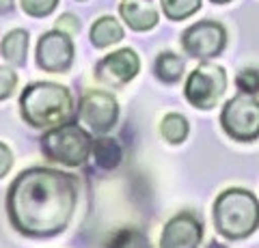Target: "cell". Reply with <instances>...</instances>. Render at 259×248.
Instances as JSON below:
<instances>
[{"mask_svg": "<svg viewBox=\"0 0 259 248\" xmlns=\"http://www.w3.org/2000/svg\"><path fill=\"white\" fill-rule=\"evenodd\" d=\"M78 203V181L67 173L32 166L7 192L11 225L26 237H54L67 229Z\"/></svg>", "mask_w": 259, "mask_h": 248, "instance_id": "obj_1", "label": "cell"}, {"mask_svg": "<svg viewBox=\"0 0 259 248\" xmlns=\"http://www.w3.org/2000/svg\"><path fill=\"white\" fill-rule=\"evenodd\" d=\"M20 108L24 121L44 130V127H56L67 121L74 113V100H71V93L61 84L37 82L24 89Z\"/></svg>", "mask_w": 259, "mask_h": 248, "instance_id": "obj_2", "label": "cell"}, {"mask_svg": "<svg viewBox=\"0 0 259 248\" xmlns=\"http://www.w3.org/2000/svg\"><path fill=\"white\" fill-rule=\"evenodd\" d=\"M216 231L229 239H244L259 227V201L253 192L229 188L214 201Z\"/></svg>", "mask_w": 259, "mask_h": 248, "instance_id": "obj_3", "label": "cell"}, {"mask_svg": "<svg viewBox=\"0 0 259 248\" xmlns=\"http://www.w3.org/2000/svg\"><path fill=\"white\" fill-rule=\"evenodd\" d=\"M41 149L48 160L63 166H82L93 154V138L80 125H56L44 134Z\"/></svg>", "mask_w": 259, "mask_h": 248, "instance_id": "obj_4", "label": "cell"}, {"mask_svg": "<svg viewBox=\"0 0 259 248\" xmlns=\"http://www.w3.org/2000/svg\"><path fill=\"white\" fill-rule=\"evenodd\" d=\"M223 130L233 140L250 142L259 138V100L255 95H236L223 106L221 113Z\"/></svg>", "mask_w": 259, "mask_h": 248, "instance_id": "obj_5", "label": "cell"}, {"mask_svg": "<svg viewBox=\"0 0 259 248\" xmlns=\"http://www.w3.org/2000/svg\"><path fill=\"white\" fill-rule=\"evenodd\" d=\"M227 91V74L221 65L214 63H203L192 71L186 80L184 95L194 108L209 110L216 106V102L223 97Z\"/></svg>", "mask_w": 259, "mask_h": 248, "instance_id": "obj_6", "label": "cell"}, {"mask_svg": "<svg viewBox=\"0 0 259 248\" xmlns=\"http://www.w3.org/2000/svg\"><path fill=\"white\" fill-rule=\"evenodd\" d=\"M225 43H227L225 28L212 20L192 24L182 37L184 50L188 52L192 59H199V61H207V59L218 57V54L225 50Z\"/></svg>", "mask_w": 259, "mask_h": 248, "instance_id": "obj_7", "label": "cell"}, {"mask_svg": "<svg viewBox=\"0 0 259 248\" xmlns=\"http://www.w3.org/2000/svg\"><path fill=\"white\" fill-rule=\"evenodd\" d=\"M80 119L95 134H106L119 119V104L110 93L89 91L80 102Z\"/></svg>", "mask_w": 259, "mask_h": 248, "instance_id": "obj_8", "label": "cell"}, {"mask_svg": "<svg viewBox=\"0 0 259 248\" xmlns=\"http://www.w3.org/2000/svg\"><path fill=\"white\" fill-rule=\"evenodd\" d=\"M74 61V43L67 33L63 30H50L46 33L37 43V65L52 71V74H61L67 71Z\"/></svg>", "mask_w": 259, "mask_h": 248, "instance_id": "obj_9", "label": "cell"}, {"mask_svg": "<svg viewBox=\"0 0 259 248\" xmlns=\"http://www.w3.org/2000/svg\"><path fill=\"white\" fill-rule=\"evenodd\" d=\"M203 237V225L188 212L173 216L162 229L160 248H199Z\"/></svg>", "mask_w": 259, "mask_h": 248, "instance_id": "obj_10", "label": "cell"}, {"mask_svg": "<svg viewBox=\"0 0 259 248\" xmlns=\"http://www.w3.org/2000/svg\"><path fill=\"white\" fill-rule=\"evenodd\" d=\"M139 69H141V61L136 57V52L130 50V47H123V50L112 52L97 63L95 74L102 82L112 84V86H121V84L130 82V80H134L136 74H139Z\"/></svg>", "mask_w": 259, "mask_h": 248, "instance_id": "obj_11", "label": "cell"}, {"mask_svg": "<svg viewBox=\"0 0 259 248\" xmlns=\"http://www.w3.org/2000/svg\"><path fill=\"white\" fill-rule=\"evenodd\" d=\"M119 11L132 30H151L158 24V11L143 0H125L121 3Z\"/></svg>", "mask_w": 259, "mask_h": 248, "instance_id": "obj_12", "label": "cell"}, {"mask_svg": "<svg viewBox=\"0 0 259 248\" xmlns=\"http://www.w3.org/2000/svg\"><path fill=\"white\" fill-rule=\"evenodd\" d=\"M3 57L5 61L13 63V65H24L26 63V54H28V33L26 30H11L9 35L3 39Z\"/></svg>", "mask_w": 259, "mask_h": 248, "instance_id": "obj_13", "label": "cell"}, {"mask_svg": "<svg viewBox=\"0 0 259 248\" xmlns=\"http://www.w3.org/2000/svg\"><path fill=\"white\" fill-rule=\"evenodd\" d=\"M123 39V28L115 18H100L91 28V41L95 47H108Z\"/></svg>", "mask_w": 259, "mask_h": 248, "instance_id": "obj_14", "label": "cell"}, {"mask_svg": "<svg viewBox=\"0 0 259 248\" xmlns=\"http://www.w3.org/2000/svg\"><path fill=\"white\" fill-rule=\"evenodd\" d=\"M93 156L95 164L100 169H117L121 162V149L112 138H97L93 142Z\"/></svg>", "mask_w": 259, "mask_h": 248, "instance_id": "obj_15", "label": "cell"}, {"mask_svg": "<svg viewBox=\"0 0 259 248\" xmlns=\"http://www.w3.org/2000/svg\"><path fill=\"white\" fill-rule=\"evenodd\" d=\"M184 61L173 52H162L156 59V76L164 82H177L184 74Z\"/></svg>", "mask_w": 259, "mask_h": 248, "instance_id": "obj_16", "label": "cell"}, {"mask_svg": "<svg viewBox=\"0 0 259 248\" xmlns=\"http://www.w3.org/2000/svg\"><path fill=\"white\" fill-rule=\"evenodd\" d=\"M160 132L171 145H180V142L186 140V136H188V121H186L182 115L171 113V115H166L164 119H162Z\"/></svg>", "mask_w": 259, "mask_h": 248, "instance_id": "obj_17", "label": "cell"}, {"mask_svg": "<svg viewBox=\"0 0 259 248\" xmlns=\"http://www.w3.org/2000/svg\"><path fill=\"white\" fill-rule=\"evenodd\" d=\"M160 3H162L164 15L173 22L190 18L192 13H197L201 9V0H160Z\"/></svg>", "mask_w": 259, "mask_h": 248, "instance_id": "obj_18", "label": "cell"}, {"mask_svg": "<svg viewBox=\"0 0 259 248\" xmlns=\"http://www.w3.org/2000/svg\"><path fill=\"white\" fill-rule=\"evenodd\" d=\"M108 248H151V244L141 231L125 229V231H119V233L112 237Z\"/></svg>", "mask_w": 259, "mask_h": 248, "instance_id": "obj_19", "label": "cell"}, {"mask_svg": "<svg viewBox=\"0 0 259 248\" xmlns=\"http://www.w3.org/2000/svg\"><path fill=\"white\" fill-rule=\"evenodd\" d=\"M236 84L242 93L246 95H257L259 93V69L255 67H246L242 69L238 78H236Z\"/></svg>", "mask_w": 259, "mask_h": 248, "instance_id": "obj_20", "label": "cell"}, {"mask_svg": "<svg viewBox=\"0 0 259 248\" xmlns=\"http://www.w3.org/2000/svg\"><path fill=\"white\" fill-rule=\"evenodd\" d=\"M59 0H22V9L26 11L32 18H44V15H50Z\"/></svg>", "mask_w": 259, "mask_h": 248, "instance_id": "obj_21", "label": "cell"}, {"mask_svg": "<svg viewBox=\"0 0 259 248\" xmlns=\"http://www.w3.org/2000/svg\"><path fill=\"white\" fill-rule=\"evenodd\" d=\"M15 84H18V76H15V71L0 65V100L11 97L13 91H15Z\"/></svg>", "mask_w": 259, "mask_h": 248, "instance_id": "obj_22", "label": "cell"}, {"mask_svg": "<svg viewBox=\"0 0 259 248\" xmlns=\"http://www.w3.org/2000/svg\"><path fill=\"white\" fill-rule=\"evenodd\" d=\"M13 164V156H11V149L5 145V142H0V179L5 177L7 173H9Z\"/></svg>", "mask_w": 259, "mask_h": 248, "instance_id": "obj_23", "label": "cell"}, {"mask_svg": "<svg viewBox=\"0 0 259 248\" xmlns=\"http://www.w3.org/2000/svg\"><path fill=\"white\" fill-rule=\"evenodd\" d=\"M56 28L63 30V33H69V35H74L80 30V22L74 18V15H63V18L56 22Z\"/></svg>", "mask_w": 259, "mask_h": 248, "instance_id": "obj_24", "label": "cell"}, {"mask_svg": "<svg viewBox=\"0 0 259 248\" xmlns=\"http://www.w3.org/2000/svg\"><path fill=\"white\" fill-rule=\"evenodd\" d=\"M212 3H216V5H225V3H229V0H212Z\"/></svg>", "mask_w": 259, "mask_h": 248, "instance_id": "obj_25", "label": "cell"}]
</instances>
